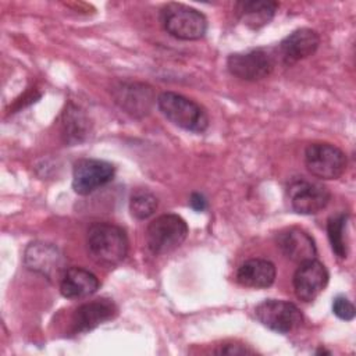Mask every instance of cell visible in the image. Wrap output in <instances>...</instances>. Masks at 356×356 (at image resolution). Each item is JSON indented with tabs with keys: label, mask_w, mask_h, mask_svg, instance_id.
<instances>
[{
	"label": "cell",
	"mask_w": 356,
	"mask_h": 356,
	"mask_svg": "<svg viewBox=\"0 0 356 356\" xmlns=\"http://www.w3.org/2000/svg\"><path fill=\"white\" fill-rule=\"evenodd\" d=\"M125 231L111 222H95L86 234V249L90 259L102 266L114 267L128 254Z\"/></svg>",
	"instance_id": "obj_1"
},
{
	"label": "cell",
	"mask_w": 356,
	"mask_h": 356,
	"mask_svg": "<svg viewBox=\"0 0 356 356\" xmlns=\"http://www.w3.org/2000/svg\"><path fill=\"white\" fill-rule=\"evenodd\" d=\"M157 107L170 122L188 132L202 134L209 127L206 110L184 95L163 92L157 97Z\"/></svg>",
	"instance_id": "obj_2"
},
{
	"label": "cell",
	"mask_w": 356,
	"mask_h": 356,
	"mask_svg": "<svg viewBox=\"0 0 356 356\" xmlns=\"http://www.w3.org/2000/svg\"><path fill=\"white\" fill-rule=\"evenodd\" d=\"M160 18L167 33L179 40H199L207 32L204 14L181 3L165 4L161 8Z\"/></svg>",
	"instance_id": "obj_3"
},
{
	"label": "cell",
	"mask_w": 356,
	"mask_h": 356,
	"mask_svg": "<svg viewBox=\"0 0 356 356\" xmlns=\"http://www.w3.org/2000/svg\"><path fill=\"white\" fill-rule=\"evenodd\" d=\"M188 232V224L181 216L161 214L147 225L146 243L153 254L171 253L184 243Z\"/></svg>",
	"instance_id": "obj_4"
},
{
	"label": "cell",
	"mask_w": 356,
	"mask_h": 356,
	"mask_svg": "<svg viewBox=\"0 0 356 356\" xmlns=\"http://www.w3.org/2000/svg\"><path fill=\"white\" fill-rule=\"evenodd\" d=\"M305 164L307 171L320 179H337L346 170L345 153L332 143H310L305 150Z\"/></svg>",
	"instance_id": "obj_5"
},
{
	"label": "cell",
	"mask_w": 356,
	"mask_h": 356,
	"mask_svg": "<svg viewBox=\"0 0 356 356\" xmlns=\"http://www.w3.org/2000/svg\"><path fill=\"white\" fill-rule=\"evenodd\" d=\"M286 197L293 211L298 214H317L327 207L331 193L325 185L303 177L293 178L286 185Z\"/></svg>",
	"instance_id": "obj_6"
},
{
	"label": "cell",
	"mask_w": 356,
	"mask_h": 356,
	"mask_svg": "<svg viewBox=\"0 0 356 356\" xmlns=\"http://www.w3.org/2000/svg\"><path fill=\"white\" fill-rule=\"evenodd\" d=\"M277 56L267 49H252L232 53L227 58L228 71L243 81H261L267 78L275 67Z\"/></svg>",
	"instance_id": "obj_7"
},
{
	"label": "cell",
	"mask_w": 356,
	"mask_h": 356,
	"mask_svg": "<svg viewBox=\"0 0 356 356\" xmlns=\"http://www.w3.org/2000/svg\"><path fill=\"white\" fill-rule=\"evenodd\" d=\"M111 96L124 113L135 118L146 117L152 111L154 103H157L153 88L147 83L135 81L117 82L111 89Z\"/></svg>",
	"instance_id": "obj_8"
},
{
	"label": "cell",
	"mask_w": 356,
	"mask_h": 356,
	"mask_svg": "<svg viewBox=\"0 0 356 356\" xmlns=\"http://www.w3.org/2000/svg\"><path fill=\"white\" fill-rule=\"evenodd\" d=\"M254 314L264 327L278 334H288L303 321V314L296 305L280 299L263 300L256 306Z\"/></svg>",
	"instance_id": "obj_9"
},
{
	"label": "cell",
	"mask_w": 356,
	"mask_h": 356,
	"mask_svg": "<svg viewBox=\"0 0 356 356\" xmlns=\"http://www.w3.org/2000/svg\"><path fill=\"white\" fill-rule=\"evenodd\" d=\"M115 168L111 163L99 159H81L74 164L72 189L78 195H89L111 182Z\"/></svg>",
	"instance_id": "obj_10"
},
{
	"label": "cell",
	"mask_w": 356,
	"mask_h": 356,
	"mask_svg": "<svg viewBox=\"0 0 356 356\" xmlns=\"http://www.w3.org/2000/svg\"><path fill=\"white\" fill-rule=\"evenodd\" d=\"M328 280V270L321 261L316 259L303 261L293 274L295 295L303 302H313L325 289Z\"/></svg>",
	"instance_id": "obj_11"
},
{
	"label": "cell",
	"mask_w": 356,
	"mask_h": 356,
	"mask_svg": "<svg viewBox=\"0 0 356 356\" xmlns=\"http://www.w3.org/2000/svg\"><path fill=\"white\" fill-rule=\"evenodd\" d=\"M24 263L28 270L38 273L47 280H53L63 271L64 257L60 249L53 243L38 241L26 246Z\"/></svg>",
	"instance_id": "obj_12"
},
{
	"label": "cell",
	"mask_w": 356,
	"mask_h": 356,
	"mask_svg": "<svg viewBox=\"0 0 356 356\" xmlns=\"http://www.w3.org/2000/svg\"><path fill=\"white\" fill-rule=\"evenodd\" d=\"M277 248L281 253L295 263L313 260L317 256V248L313 236L299 227H288L277 232Z\"/></svg>",
	"instance_id": "obj_13"
},
{
	"label": "cell",
	"mask_w": 356,
	"mask_h": 356,
	"mask_svg": "<svg viewBox=\"0 0 356 356\" xmlns=\"http://www.w3.org/2000/svg\"><path fill=\"white\" fill-rule=\"evenodd\" d=\"M118 313L115 303L111 299L100 298L81 305L71 317V331L83 334L95 330L100 324L114 318Z\"/></svg>",
	"instance_id": "obj_14"
},
{
	"label": "cell",
	"mask_w": 356,
	"mask_h": 356,
	"mask_svg": "<svg viewBox=\"0 0 356 356\" xmlns=\"http://www.w3.org/2000/svg\"><path fill=\"white\" fill-rule=\"evenodd\" d=\"M318 44L320 36L314 29L299 28L280 42L275 56H280L285 65H292L312 56L318 49Z\"/></svg>",
	"instance_id": "obj_15"
},
{
	"label": "cell",
	"mask_w": 356,
	"mask_h": 356,
	"mask_svg": "<svg viewBox=\"0 0 356 356\" xmlns=\"http://www.w3.org/2000/svg\"><path fill=\"white\" fill-rule=\"evenodd\" d=\"M97 277L82 267L67 268L60 280V292L67 299H83L97 292Z\"/></svg>",
	"instance_id": "obj_16"
},
{
	"label": "cell",
	"mask_w": 356,
	"mask_h": 356,
	"mask_svg": "<svg viewBox=\"0 0 356 356\" xmlns=\"http://www.w3.org/2000/svg\"><path fill=\"white\" fill-rule=\"evenodd\" d=\"M234 8L238 19L245 26L257 31L270 24L275 15L278 3L271 0H242L236 1Z\"/></svg>",
	"instance_id": "obj_17"
},
{
	"label": "cell",
	"mask_w": 356,
	"mask_h": 356,
	"mask_svg": "<svg viewBox=\"0 0 356 356\" xmlns=\"http://www.w3.org/2000/svg\"><path fill=\"white\" fill-rule=\"evenodd\" d=\"M275 266L267 259H249L242 263L236 271V281L242 286L263 289L275 281Z\"/></svg>",
	"instance_id": "obj_18"
},
{
	"label": "cell",
	"mask_w": 356,
	"mask_h": 356,
	"mask_svg": "<svg viewBox=\"0 0 356 356\" xmlns=\"http://www.w3.org/2000/svg\"><path fill=\"white\" fill-rule=\"evenodd\" d=\"M61 132L68 145L81 143L90 132V121L79 107L70 103L63 113Z\"/></svg>",
	"instance_id": "obj_19"
},
{
	"label": "cell",
	"mask_w": 356,
	"mask_h": 356,
	"mask_svg": "<svg viewBox=\"0 0 356 356\" xmlns=\"http://www.w3.org/2000/svg\"><path fill=\"white\" fill-rule=\"evenodd\" d=\"M348 214L338 213L328 218L327 221V235L332 248V252L339 259L348 257V236H346V227H348Z\"/></svg>",
	"instance_id": "obj_20"
},
{
	"label": "cell",
	"mask_w": 356,
	"mask_h": 356,
	"mask_svg": "<svg viewBox=\"0 0 356 356\" xmlns=\"http://www.w3.org/2000/svg\"><path fill=\"white\" fill-rule=\"evenodd\" d=\"M157 207V196L146 188L135 189L129 197V211L136 220H146L152 217L156 213Z\"/></svg>",
	"instance_id": "obj_21"
},
{
	"label": "cell",
	"mask_w": 356,
	"mask_h": 356,
	"mask_svg": "<svg viewBox=\"0 0 356 356\" xmlns=\"http://www.w3.org/2000/svg\"><path fill=\"white\" fill-rule=\"evenodd\" d=\"M332 313L341 320L350 321L355 317V306L348 298L339 295L332 302Z\"/></svg>",
	"instance_id": "obj_22"
},
{
	"label": "cell",
	"mask_w": 356,
	"mask_h": 356,
	"mask_svg": "<svg viewBox=\"0 0 356 356\" xmlns=\"http://www.w3.org/2000/svg\"><path fill=\"white\" fill-rule=\"evenodd\" d=\"M218 355H253L254 350L239 343H225L216 350Z\"/></svg>",
	"instance_id": "obj_23"
},
{
	"label": "cell",
	"mask_w": 356,
	"mask_h": 356,
	"mask_svg": "<svg viewBox=\"0 0 356 356\" xmlns=\"http://www.w3.org/2000/svg\"><path fill=\"white\" fill-rule=\"evenodd\" d=\"M189 204H191V207H192L193 210H196V211H203V210H206V207H207V200H206V197H204L202 193L193 192V193L191 195V197H189Z\"/></svg>",
	"instance_id": "obj_24"
}]
</instances>
